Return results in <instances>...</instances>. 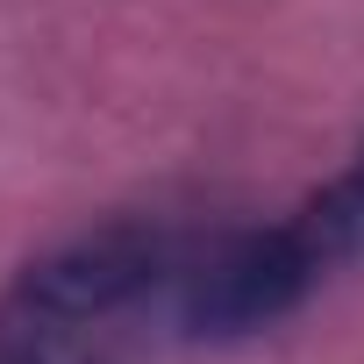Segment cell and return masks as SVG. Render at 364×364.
Here are the masks:
<instances>
[{
  "mask_svg": "<svg viewBox=\"0 0 364 364\" xmlns=\"http://www.w3.org/2000/svg\"><path fill=\"white\" fill-rule=\"evenodd\" d=\"M171 272V236L157 222H100L58 250H43L8 293H0V328L29 343H86L100 321L136 307Z\"/></svg>",
  "mask_w": 364,
  "mask_h": 364,
  "instance_id": "cell-1",
  "label": "cell"
},
{
  "mask_svg": "<svg viewBox=\"0 0 364 364\" xmlns=\"http://www.w3.org/2000/svg\"><path fill=\"white\" fill-rule=\"evenodd\" d=\"M314 286H321V272H314V257H307L293 222L243 229V236H229L222 250H208L186 272L178 328L193 343H243V336H264L272 321H286Z\"/></svg>",
  "mask_w": 364,
  "mask_h": 364,
  "instance_id": "cell-2",
  "label": "cell"
},
{
  "mask_svg": "<svg viewBox=\"0 0 364 364\" xmlns=\"http://www.w3.org/2000/svg\"><path fill=\"white\" fill-rule=\"evenodd\" d=\"M286 222L300 229V243H307V257H314V272H321V279H336V272L364 264V143H357V157L328 178V186H321V193H307Z\"/></svg>",
  "mask_w": 364,
  "mask_h": 364,
  "instance_id": "cell-3",
  "label": "cell"
},
{
  "mask_svg": "<svg viewBox=\"0 0 364 364\" xmlns=\"http://www.w3.org/2000/svg\"><path fill=\"white\" fill-rule=\"evenodd\" d=\"M86 343H29V336H8L0 328V364H72Z\"/></svg>",
  "mask_w": 364,
  "mask_h": 364,
  "instance_id": "cell-4",
  "label": "cell"
}]
</instances>
